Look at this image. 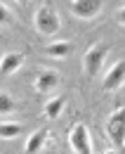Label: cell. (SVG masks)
Returning <instances> with one entry per match:
<instances>
[{
	"instance_id": "6da1fadb",
	"label": "cell",
	"mask_w": 125,
	"mask_h": 154,
	"mask_svg": "<svg viewBox=\"0 0 125 154\" xmlns=\"http://www.w3.org/2000/svg\"><path fill=\"white\" fill-rule=\"evenodd\" d=\"M36 29L43 33V36H54L59 29H61V19H59V12H57V7L50 5V2H45V5H40L36 10Z\"/></svg>"
},
{
	"instance_id": "7a4b0ae2",
	"label": "cell",
	"mask_w": 125,
	"mask_h": 154,
	"mask_svg": "<svg viewBox=\"0 0 125 154\" xmlns=\"http://www.w3.org/2000/svg\"><path fill=\"white\" fill-rule=\"evenodd\" d=\"M109 50H111V48H109L106 43H99V45L90 48L88 52H85V57H83V71H85L88 78H94L99 74V69H102V64H104V59H106Z\"/></svg>"
},
{
	"instance_id": "3957f363",
	"label": "cell",
	"mask_w": 125,
	"mask_h": 154,
	"mask_svg": "<svg viewBox=\"0 0 125 154\" xmlns=\"http://www.w3.org/2000/svg\"><path fill=\"white\" fill-rule=\"evenodd\" d=\"M106 135L113 140L116 147H123L125 145V109H116L113 114L109 116L106 121Z\"/></svg>"
},
{
	"instance_id": "277c9868",
	"label": "cell",
	"mask_w": 125,
	"mask_h": 154,
	"mask_svg": "<svg viewBox=\"0 0 125 154\" xmlns=\"http://www.w3.org/2000/svg\"><path fill=\"white\" fill-rule=\"evenodd\" d=\"M71 147L76 154H92V140H90V131L85 123H76L71 128Z\"/></svg>"
},
{
	"instance_id": "5b68a950",
	"label": "cell",
	"mask_w": 125,
	"mask_h": 154,
	"mask_svg": "<svg viewBox=\"0 0 125 154\" xmlns=\"http://www.w3.org/2000/svg\"><path fill=\"white\" fill-rule=\"evenodd\" d=\"M71 14L78 19H92L102 12V0H73L71 5Z\"/></svg>"
},
{
	"instance_id": "8992f818",
	"label": "cell",
	"mask_w": 125,
	"mask_h": 154,
	"mask_svg": "<svg viewBox=\"0 0 125 154\" xmlns=\"http://www.w3.org/2000/svg\"><path fill=\"white\" fill-rule=\"evenodd\" d=\"M123 81H125V62H118V64H113V66L106 71V78H104V90H106V93L118 90V88L123 85Z\"/></svg>"
},
{
	"instance_id": "52a82bcc",
	"label": "cell",
	"mask_w": 125,
	"mask_h": 154,
	"mask_svg": "<svg viewBox=\"0 0 125 154\" xmlns=\"http://www.w3.org/2000/svg\"><path fill=\"white\" fill-rule=\"evenodd\" d=\"M24 55L21 52H7L5 57L0 59V76H10V74H14L21 69V64H24Z\"/></svg>"
},
{
	"instance_id": "ba28073f",
	"label": "cell",
	"mask_w": 125,
	"mask_h": 154,
	"mask_svg": "<svg viewBox=\"0 0 125 154\" xmlns=\"http://www.w3.org/2000/svg\"><path fill=\"white\" fill-rule=\"evenodd\" d=\"M59 85V74L57 71H40L36 78V90L38 93H50V90H54Z\"/></svg>"
},
{
	"instance_id": "9c48e42d",
	"label": "cell",
	"mask_w": 125,
	"mask_h": 154,
	"mask_svg": "<svg viewBox=\"0 0 125 154\" xmlns=\"http://www.w3.org/2000/svg\"><path fill=\"white\" fill-rule=\"evenodd\" d=\"M45 140H47V128H38L36 133H31V137H28L26 145H24L26 154H38L40 147L45 145Z\"/></svg>"
},
{
	"instance_id": "30bf717a",
	"label": "cell",
	"mask_w": 125,
	"mask_h": 154,
	"mask_svg": "<svg viewBox=\"0 0 125 154\" xmlns=\"http://www.w3.org/2000/svg\"><path fill=\"white\" fill-rule=\"evenodd\" d=\"M71 50H73V45L69 43V40H59V43H52V45H47V48H45V52H47L50 57H54V59L69 57V55H71Z\"/></svg>"
},
{
	"instance_id": "8fae6325",
	"label": "cell",
	"mask_w": 125,
	"mask_h": 154,
	"mask_svg": "<svg viewBox=\"0 0 125 154\" xmlns=\"http://www.w3.org/2000/svg\"><path fill=\"white\" fill-rule=\"evenodd\" d=\"M64 104H66L64 95H59V97H52V100H50V102L45 104V116H47V119H57V116L61 114Z\"/></svg>"
},
{
	"instance_id": "7c38bea8",
	"label": "cell",
	"mask_w": 125,
	"mask_h": 154,
	"mask_svg": "<svg viewBox=\"0 0 125 154\" xmlns=\"http://www.w3.org/2000/svg\"><path fill=\"white\" fill-rule=\"evenodd\" d=\"M19 133H21V126L14 123V121H2L0 123V137L2 140H14Z\"/></svg>"
},
{
	"instance_id": "4fadbf2b",
	"label": "cell",
	"mask_w": 125,
	"mask_h": 154,
	"mask_svg": "<svg viewBox=\"0 0 125 154\" xmlns=\"http://www.w3.org/2000/svg\"><path fill=\"white\" fill-rule=\"evenodd\" d=\"M14 112V100L7 93H0V114H12Z\"/></svg>"
},
{
	"instance_id": "5bb4252c",
	"label": "cell",
	"mask_w": 125,
	"mask_h": 154,
	"mask_svg": "<svg viewBox=\"0 0 125 154\" xmlns=\"http://www.w3.org/2000/svg\"><path fill=\"white\" fill-rule=\"evenodd\" d=\"M12 21H14L12 10H10L7 5H2V2H0V26H5V24H12Z\"/></svg>"
},
{
	"instance_id": "9a60e30c",
	"label": "cell",
	"mask_w": 125,
	"mask_h": 154,
	"mask_svg": "<svg viewBox=\"0 0 125 154\" xmlns=\"http://www.w3.org/2000/svg\"><path fill=\"white\" fill-rule=\"evenodd\" d=\"M104 154H118V152H113V149H109V152H104Z\"/></svg>"
}]
</instances>
